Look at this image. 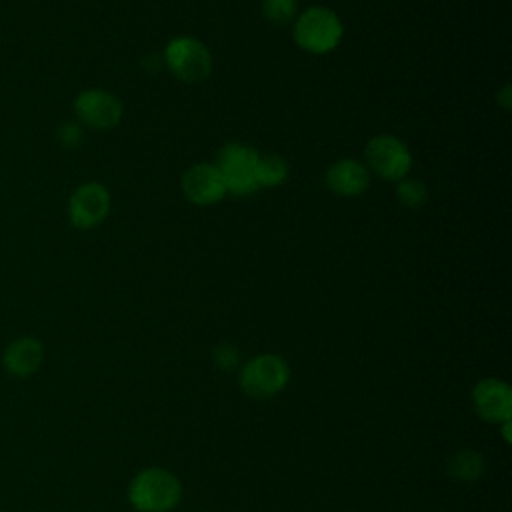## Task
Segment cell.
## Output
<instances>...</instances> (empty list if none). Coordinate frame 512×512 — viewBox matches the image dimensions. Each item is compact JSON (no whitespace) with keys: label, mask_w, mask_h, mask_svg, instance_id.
<instances>
[{"label":"cell","mask_w":512,"mask_h":512,"mask_svg":"<svg viewBox=\"0 0 512 512\" xmlns=\"http://www.w3.org/2000/svg\"><path fill=\"white\" fill-rule=\"evenodd\" d=\"M498 100H502V106H504V108H508V106H510V86H508V84L502 88V92H500Z\"/></svg>","instance_id":"cell-19"},{"label":"cell","mask_w":512,"mask_h":512,"mask_svg":"<svg viewBox=\"0 0 512 512\" xmlns=\"http://www.w3.org/2000/svg\"><path fill=\"white\" fill-rule=\"evenodd\" d=\"M474 412L494 424H502L512 416V390L500 378L478 380L472 388Z\"/></svg>","instance_id":"cell-10"},{"label":"cell","mask_w":512,"mask_h":512,"mask_svg":"<svg viewBox=\"0 0 512 512\" xmlns=\"http://www.w3.org/2000/svg\"><path fill=\"white\" fill-rule=\"evenodd\" d=\"M180 186L184 198L196 206H214L228 194L218 168L208 162L188 166L182 174Z\"/></svg>","instance_id":"cell-9"},{"label":"cell","mask_w":512,"mask_h":512,"mask_svg":"<svg viewBox=\"0 0 512 512\" xmlns=\"http://www.w3.org/2000/svg\"><path fill=\"white\" fill-rule=\"evenodd\" d=\"M164 64L168 72L188 84H198L212 74V52L208 46L188 34L168 40L164 46Z\"/></svg>","instance_id":"cell-5"},{"label":"cell","mask_w":512,"mask_h":512,"mask_svg":"<svg viewBox=\"0 0 512 512\" xmlns=\"http://www.w3.org/2000/svg\"><path fill=\"white\" fill-rule=\"evenodd\" d=\"M112 208L110 190L100 182H84L74 188L68 198V222L76 230H92L100 226Z\"/></svg>","instance_id":"cell-8"},{"label":"cell","mask_w":512,"mask_h":512,"mask_svg":"<svg viewBox=\"0 0 512 512\" xmlns=\"http://www.w3.org/2000/svg\"><path fill=\"white\" fill-rule=\"evenodd\" d=\"M182 500V484L166 468H144L128 486V502L138 512H170Z\"/></svg>","instance_id":"cell-2"},{"label":"cell","mask_w":512,"mask_h":512,"mask_svg":"<svg viewBox=\"0 0 512 512\" xmlns=\"http://www.w3.org/2000/svg\"><path fill=\"white\" fill-rule=\"evenodd\" d=\"M44 362V344L36 336H18L2 352V366L14 378H28Z\"/></svg>","instance_id":"cell-12"},{"label":"cell","mask_w":512,"mask_h":512,"mask_svg":"<svg viewBox=\"0 0 512 512\" xmlns=\"http://www.w3.org/2000/svg\"><path fill=\"white\" fill-rule=\"evenodd\" d=\"M394 192H396V198L402 206L406 208H420L428 202V186L424 180L420 178H402L394 184Z\"/></svg>","instance_id":"cell-15"},{"label":"cell","mask_w":512,"mask_h":512,"mask_svg":"<svg viewBox=\"0 0 512 512\" xmlns=\"http://www.w3.org/2000/svg\"><path fill=\"white\" fill-rule=\"evenodd\" d=\"M262 16L272 26H288L298 16V0H262Z\"/></svg>","instance_id":"cell-16"},{"label":"cell","mask_w":512,"mask_h":512,"mask_svg":"<svg viewBox=\"0 0 512 512\" xmlns=\"http://www.w3.org/2000/svg\"><path fill=\"white\" fill-rule=\"evenodd\" d=\"M412 152L404 140L394 134L372 136L364 148V164L370 174L388 182H398L410 174Z\"/></svg>","instance_id":"cell-6"},{"label":"cell","mask_w":512,"mask_h":512,"mask_svg":"<svg viewBox=\"0 0 512 512\" xmlns=\"http://www.w3.org/2000/svg\"><path fill=\"white\" fill-rule=\"evenodd\" d=\"M324 180L330 192L344 198H354L368 190L370 170L362 160L340 158L328 166Z\"/></svg>","instance_id":"cell-11"},{"label":"cell","mask_w":512,"mask_h":512,"mask_svg":"<svg viewBox=\"0 0 512 512\" xmlns=\"http://www.w3.org/2000/svg\"><path fill=\"white\" fill-rule=\"evenodd\" d=\"M344 36L340 16L328 6H308L292 22L296 46L308 54L324 56L338 48Z\"/></svg>","instance_id":"cell-1"},{"label":"cell","mask_w":512,"mask_h":512,"mask_svg":"<svg viewBox=\"0 0 512 512\" xmlns=\"http://www.w3.org/2000/svg\"><path fill=\"white\" fill-rule=\"evenodd\" d=\"M258 158L260 152L244 142H226L218 150L214 166L218 168L228 194L250 196L260 190Z\"/></svg>","instance_id":"cell-3"},{"label":"cell","mask_w":512,"mask_h":512,"mask_svg":"<svg viewBox=\"0 0 512 512\" xmlns=\"http://www.w3.org/2000/svg\"><path fill=\"white\" fill-rule=\"evenodd\" d=\"M56 138L58 142L64 146V148H78L84 140V128L76 122V120H68V122H62L58 126V132H56Z\"/></svg>","instance_id":"cell-18"},{"label":"cell","mask_w":512,"mask_h":512,"mask_svg":"<svg viewBox=\"0 0 512 512\" xmlns=\"http://www.w3.org/2000/svg\"><path fill=\"white\" fill-rule=\"evenodd\" d=\"M446 472L460 482H474L484 474V456L476 450L462 448L448 462Z\"/></svg>","instance_id":"cell-13"},{"label":"cell","mask_w":512,"mask_h":512,"mask_svg":"<svg viewBox=\"0 0 512 512\" xmlns=\"http://www.w3.org/2000/svg\"><path fill=\"white\" fill-rule=\"evenodd\" d=\"M290 174L288 162L280 154H262L258 158V186L262 188H276L286 182Z\"/></svg>","instance_id":"cell-14"},{"label":"cell","mask_w":512,"mask_h":512,"mask_svg":"<svg viewBox=\"0 0 512 512\" xmlns=\"http://www.w3.org/2000/svg\"><path fill=\"white\" fill-rule=\"evenodd\" d=\"M212 362L216 364L218 370H234L238 368V362H240V354H238V348L230 342H224V344H218L214 350H212Z\"/></svg>","instance_id":"cell-17"},{"label":"cell","mask_w":512,"mask_h":512,"mask_svg":"<svg viewBox=\"0 0 512 512\" xmlns=\"http://www.w3.org/2000/svg\"><path fill=\"white\" fill-rule=\"evenodd\" d=\"M74 120L82 128L112 130L120 124L124 108L116 94L104 88H86L76 94L72 102Z\"/></svg>","instance_id":"cell-7"},{"label":"cell","mask_w":512,"mask_h":512,"mask_svg":"<svg viewBox=\"0 0 512 512\" xmlns=\"http://www.w3.org/2000/svg\"><path fill=\"white\" fill-rule=\"evenodd\" d=\"M290 380V366L280 354L264 352L252 356L242 364L238 382L246 396L266 400L286 388Z\"/></svg>","instance_id":"cell-4"},{"label":"cell","mask_w":512,"mask_h":512,"mask_svg":"<svg viewBox=\"0 0 512 512\" xmlns=\"http://www.w3.org/2000/svg\"><path fill=\"white\" fill-rule=\"evenodd\" d=\"M500 426H502V436H504V440H506V442H510V420L502 422Z\"/></svg>","instance_id":"cell-20"}]
</instances>
